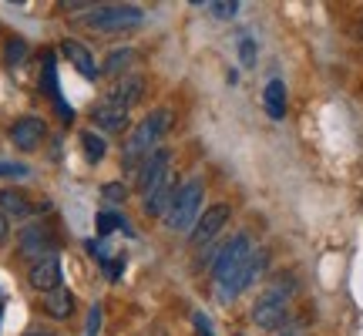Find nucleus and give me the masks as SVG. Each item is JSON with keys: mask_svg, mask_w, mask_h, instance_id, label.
I'll use <instances>...</instances> for the list:
<instances>
[{"mask_svg": "<svg viewBox=\"0 0 363 336\" xmlns=\"http://www.w3.org/2000/svg\"><path fill=\"white\" fill-rule=\"evenodd\" d=\"M44 313L51 316V320H67L71 313H74V293L71 289H65V286H57V289H51V293H44Z\"/></svg>", "mask_w": 363, "mask_h": 336, "instance_id": "16", "label": "nucleus"}, {"mask_svg": "<svg viewBox=\"0 0 363 336\" xmlns=\"http://www.w3.org/2000/svg\"><path fill=\"white\" fill-rule=\"evenodd\" d=\"M266 262H269V252H266V249H252L246 262H242V266H239V269H235L233 276L222 283V293H225V296H239V293H246L249 286L262 276Z\"/></svg>", "mask_w": 363, "mask_h": 336, "instance_id": "7", "label": "nucleus"}, {"mask_svg": "<svg viewBox=\"0 0 363 336\" xmlns=\"http://www.w3.org/2000/svg\"><path fill=\"white\" fill-rule=\"evenodd\" d=\"M61 54L78 67V74H84L88 81L98 78V65H94V57H91V51L84 47V44H78V40H65V44H61Z\"/></svg>", "mask_w": 363, "mask_h": 336, "instance_id": "15", "label": "nucleus"}, {"mask_svg": "<svg viewBox=\"0 0 363 336\" xmlns=\"http://www.w3.org/2000/svg\"><path fill=\"white\" fill-rule=\"evenodd\" d=\"M249 252H252V246H249V235L246 233H235L233 239H229V242H225V246L212 256V279L222 286L235 269H239V266H242V262H246Z\"/></svg>", "mask_w": 363, "mask_h": 336, "instance_id": "4", "label": "nucleus"}, {"mask_svg": "<svg viewBox=\"0 0 363 336\" xmlns=\"http://www.w3.org/2000/svg\"><path fill=\"white\" fill-rule=\"evenodd\" d=\"M175 192H179V181H175V172L169 168V172L148 189V195H145V215H165L172 206V198H175Z\"/></svg>", "mask_w": 363, "mask_h": 336, "instance_id": "11", "label": "nucleus"}, {"mask_svg": "<svg viewBox=\"0 0 363 336\" xmlns=\"http://www.w3.org/2000/svg\"><path fill=\"white\" fill-rule=\"evenodd\" d=\"M239 54H242V65L246 67H252L256 65V44H252V40H242V44H239Z\"/></svg>", "mask_w": 363, "mask_h": 336, "instance_id": "29", "label": "nucleus"}, {"mask_svg": "<svg viewBox=\"0 0 363 336\" xmlns=\"http://www.w3.org/2000/svg\"><path fill=\"white\" fill-rule=\"evenodd\" d=\"M101 320H104V310H101V303H98V306H91V313H88L84 336H98V333H101Z\"/></svg>", "mask_w": 363, "mask_h": 336, "instance_id": "26", "label": "nucleus"}, {"mask_svg": "<svg viewBox=\"0 0 363 336\" xmlns=\"http://www.w3.org/2000/svg\"><path fill=\"white\" fill-rule=\"evenodd\" d=\"M101 198H108L111 206H118V202L128 198V189H125L121 181H108V185H101Z\"/></svg>", "mask_w": 363, "mask_h": 336, "instance_id": "24", "label": "nucleus"}, {"mask_svg": "<svg viewBox=\"0 0 363 336\" xmlns=\"http://www.w3.org/2000/svg\"><path fill=\"white\" fill-rule=\"evenodd\" d=\"M17 252L24 259H48L57 252V239H54L51 225H44V222H27L24 229H21V239H17Z\"/></svg>", "mask_w": 363, "mask_h": 336, "instance_id": "5", "label": "nucleus"}, {"mask_svg": "<svg viewBox=\"0 0 363 336\" xmlns=\"http://www.w3.org/2000/svg\"><path fill=\"white\" fill-rule=\"evenodd\" d=\"M142 17H145L142 7H135V4H104V7H94L84 17V24L101 30V34H118V30L142 24Z\"/></svg>", "mask_w": 363, "mask_h": 336, "instance_id": "3", "label": "nucleus"}, {"mask_svg": "<svg viewBox=\"0 0 363 336\" xmlns=\"http://www.w3.org/2000/svg\"><path fill=\"white\" fill-rule=\"evenodd\" d=\"M94 225H98V235H111L118 229V225H125V219L121 215H115V212H98V219H94Z\"/></svg>", "mask_w": 363, "mask_h": 336, "instance_id": "23", "label": "nucleus"}, {"mask_svg": "<svg viewBox=\"0 0 363 336\" xmlns=\"http://www.w3.org/2000/svg\"><path fill=\"white\" fill-rule=\"evenodd\" d=\"M279 336H303V333H293V330H289V333H279Z\"/></svg>", "mask_w": 363, "mask_h": 336, "instance_id": "32", "label": "nucleus"}, {"mask_svg": "<svg viewBox=\"0 0 363 336\" xmlns=\"http://www.w3.org/2000/svg\"><path fill=\"white\" fill-rule=\"evenodd\" d=\"M44 135H48V125H44V118L27 115V118H21V121H13V128H11V145L17 148V152H34V148H40Z\"/></svg>", "mask_w": 363, "mask_h": 336, "instance_id": "9", "label": "nucleus"}, {"mask_svg": "<svg viewBox=\"0 0 363 336\" xmlns=\"http://www.w3.org/2000/svg\"><path fill=\"white\" fill-rule=\"evenodd\" d=\"M91 121H94V128L108 131V135H115V131H125L128 128V111L125 108H118V104H94V111H91Z\"/></svg>", "mask_w": 363, "mask_h": 336, "instance_id": "14", "label": "nucleus"}, {"mask_svg": "<svg viewBox=\"0 0 363 336\" xmlns=\"http://www.w3.org/2000/svg\"><path fill=\"white\" fill-rule=\"evenodd\" d=\"M208 11H212V17H235L239 13V4L235 0H216V4H208Z\"/></svg>", "mask_w": 363, "mask_h": 336, "instance_id": "25", "label": "nucleus"}, {"mask_svg": "<svg viewBox=\"0 0 363 336\" xmlns=\"http://www.w3.org/2000/svg\"><path fill=\"white\" fill-rule=\"evenodd\" d=\"M286 316H289V299H283L279 293L266 289L256 303H252V323L262 330H283Z\"/></svg>", "mask_w": 363, "mask_h": 336, "instance_id": "6", "label": "nucleus"}, {"mask_svg": "<svg viewBox=\"0 0 363 336\" xmlns=\"http://www.w3.org/2000/svg\"><path fill=\"white\" fill-rule=\"evenodd\" d=\"M262 104H266V115L272 121H283L286 118V84L279 78H272L262 91Z\"/></svg>", "mask_w": 363, "mask_h": 336, "instance_id": "18", "label": "nucleus"}, {"mask_svg": "<svg viewBox=\"0 0 363 336\" xmlns=\"http://www.w3.org/2000/svg\"><path fill=\"white\" fill-rule=\"evenodd\" d=\"M27 283L34 286L38 293H51V289H57V286H61V262H57V256L38 259V262L30 266V272H27Z\"/></svg>", "mask_w": 363, "mask_h": 336, "instance_id": "12", "label": "nucleus"}, {"mask_svg": "<svg viewBox=\"0 0 363 336\" xmlns=\"http://www.w3.org/2000/svg\"><path fill=\"white\" fill-rule=\"evenodd\" d=\"M269 289H272V293H279L283 299H289L299 289V283H296V276H293V272H279V276L269 283Z\"/></svg>", "mask_w": 363, "mask_h": 336, "instance_id": "22", "label": "nucleus"}, {"mask_svg": "<svg viewBox=\"0 0 363 336\" xmlns=\"http://www.w3.org/2000/svg\"><path fill=\"white\" fill-rule=\"evenodd\" d=\"M0 212H4L7 219H30V215H34V206H30V198H27L24 192L0 189Z\"/></svg>", "mask_w": 363, "mask_h": 336, "instance_id": "17", "label": "nucleus"}, {"mask_svg": "<svg viewBox=\"0 0 363 336\" xmlns=\"http://www.w3.org/2000/svg\"><path fill=\"white\" fill-rule=\"evenodd\" d=\"M165 172H169V152H165V148H158L155 155H148L142 165H138V179H135L138 192L148 195V189H152V185H155Z\"/></svg>", "mask_w": 363, "mask_h": 336, "instance_id": "13", "label": "nucleus"}, {"mask_svg": "<svg viewBox=\"0 0 363 336\" xmlns=\"http://www.w3.org/2000/svg\"><path fill=\"white\" fill-rule=\"evenodd\" d=\"M172 128V111L169 108H158L148 118H142V125L128 135V145H125V168H138L148 155H155V145L165 138V131Z\"/></svg>", "mask_w": 363, "mask_h": 336, "instance_id": "1", "label": "nucleus"}, {"mask_svg": "<svg viewBox=\"0 0 363 336\" xmlns=\"http://www.w3.org/2000/svg\"><path fill=\"white\" fill-rule=\"evenodd\" d=\"M145 88H148V81H145L142 74H125V78L115 81V88L108 91V98H104V101L118 104V108H125V111H131V108L145 98Z\"/></svg>", "mask_w": 363, "mask_h": 336, "instance_id": "10", "label": "nucleus"}, {"mask_svg": "<svg viewBox=\"0 0 363 336\" xmlns=\"http://www.w3.org/2000/svg\"><path fill=\"white\" fill-rule=\"evenodd\" d=\"M81 145H84V158H88L91 165H98L104 158V152H108V145H104L101 135H94V131H84L81 135Z\"/></svg>", "mask_w": 363, "mask_h": 336, "instance_id": "20", "label": "nucleus"}, {"mask_svg": "<svg viewBox=\"0 0 363 336\" xmlns=\"http://www.w3.org/2000/svg\"><path fill=\"white\" fill-rule=\"evenodd\" d=\"M27 51H30V47H27V40L11 38V40H7V47H4V61H7L11 67L24 65V61H27Z\"/></svg>", "mask_w": 363, "mask_h": 336, "instance_id": "21", "label": "nucleus"}, {"mask_svg": "<svg viewBox=\"0 0 363 336\" xmlns=\"http://www.w3.org/2000/svg\"><path fill=\"white\" fill-rule=\"evenodd\" d=\"M202 195H206V185H202V179L182 181L179 192H175V198H172L169 212H165V222H169L172 233H182V229H189V233H192V225L199 222Z\"/></svg>", "mask_w": 363, "mask_h": 336, "instance_id": "2", "label": "nucleus"}, {"mask_svg": "<svg viewBox=\"0 0 363 336\" xmlns=\"http://www.w3.org/2000/svg\"><path fill=\"white\" fill-rule=\"evenodd\" d=\"M24 336H57V333H54V330H44V326H30Z\"/></svg>", "mask_w": 363, "mask_h": 336, "instance_id": "31", "label": "nucleus"}, {"mask_svg": "<svg viewBox=\"0 0 363 336\" xmlns=\"http://www.w3.org/2000/svg\"><path fill=\"white\" fill-rule=\"evenodd\" d=\"M357 34H360V40H363V24H360V27H357Z\"/></svg>", "mask_w": 363, "mask_h": 336, "instance_id": "33", "label": "nucleus"}, {"mask_svg": "<svg viewBox=\"0 0 363 336\" xmlns=\"http://www.w3.org/2000/svg\"><path fill=\"white\" fill-rule=\"evenodd\" d=\"M229 215H233V208L222 206V202H219V206H208L206 212L199 215V222L192 225L189 242H192V246H208V242H212V239H216V235L229 225Z\"/></svg>", "mask_w": 363, "mask_h": 336, "instance_id": "8", "label": "nucleus"}, {"mask_svg": "<svg viewBox=\"0 0 363 336\" xmlns=\"http://www.w3.org/2000/svg\"><path fill=\"white\" fill-rule=\"evenodd\" d=\"M11 175V179H24L27 175V165H17V162H0V179Z\"/></svg>", "mask_w": 363, "mask_h": 336, "instance_id": "28", "label": "nucleus"}, {"mask_svg": "<svg viewBox=\"0 0 363 336\" xmlns=\"http://www.w3.org/2000/svg\"><path fill=\"white\" fill-rule=\"evenodd\" d=\"M192 326H195V336H216V333H212V323H208L206 313H195V316H192Z\"/></svg>", "mask_w": 363, "mask_h": 336, "instance_id": "27", "label": "nucleus"}, {"mask_svg": "<svg viewBox=\"0 0 363 336\" xmlns=\"http://www.w3.org/2000/svg\"><path fill=\"white\" fill-rule=\"evenodd\" d=\"M135 61H138V54L131 51V47H118V51H111L101 61V74L104 78H118V74L125 78V74H128V67L135 65Z\"/></svg>", "mask_w": 363, "mask_h": 336, "instance_id": "19", "label": "nucleus"}, {"mask_svg": "<svg viewBox=\"0 0 363 336\" xmlns=\"http://www.w3.org/2000/svg\"><path fill=\"white\" fill-rule=\"evenodd\" d=\"M7 239H11V219H7V215L0 212V246H4Z\"/></svg>", "mask_w": 363, "mask_h": 336, "instance_id": "30", "label": "nucleus"}]
</instances>
